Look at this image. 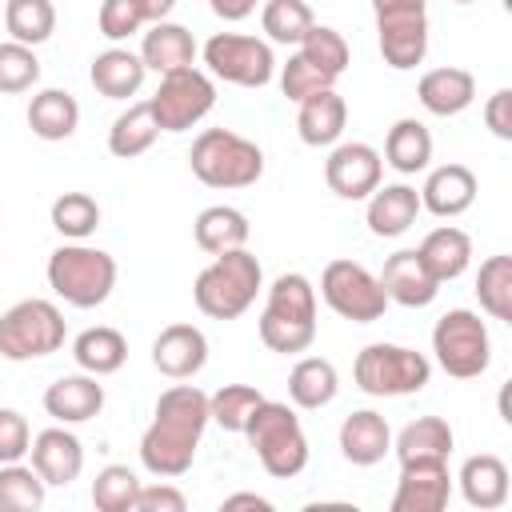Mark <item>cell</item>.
<instances>
[{
    "mask_svg": "<svg viewBox=\"0 0 512 512\" xmlns=\"http://www.w3.org/2000/svg\"><path fill=\"white\" fill-rule=\"evenodd\" d=\"M456 4H476V0H456Z\"/></svg>",
    "mask_w": 512,
    "mask_h": 512,
    "instance_id": "cell-53",
    "label": "cell"
},
{
    "mask_svg": "<svg viewBox=\"0 0 512 512\" xmlns=\"http://www.w3.org/2000/svg\"><path fill=\"white\" fill-rule=\"evenodd\" d=\"M248 232H252L248 228V216L240 208H232V204H212L192 224V236H196V244L208 256H220L228 248H244L248 244Z\"/></svg>",
    "mask_w": 512,
    "mask_h": 512,
    "instance_id": "cell-34",
    "label": "cell"
},
{
    "mask_svg": "<svg viewBox=\"0 0 512 512\" xmlns=\"http://www.w3.org/2000/svg\"><path fill=\"white\" fill-rule=\"evenodd\" d=\"M48 220L64 240H88L100 228V204L88 192H64L52 200Z\"/></svg>",
    "mask_w": 512,
    "mask_h": 512,
    "instance_id": "cell-38",
    "label": "cell"
},
{
    "mask_svg": "<svg viewBox=\"0 0 512 512\" xmlns=\"http://www.w3.org/2000/svg\"><path fill=\"white\" fill-rule=\"evenodd\" d=\"M344 124H348V104L336 88H324L296 104V132L308 148H332L344 136Z\"/></svg>",
    "mask_w": 512,
    "mask_h": 512,
    "instance_id": "cell-24",
    "label": "cell"
},
{
    "mask_svg": "<svg viewBox=\"0 0 512 512\" xmlns=\"http://www.w3.org/2000/svg\"><path fill=\"white\" fill-rule=\"evenodd\" d=\"M264 288V268L248 248H228L212 256L208 268H200L192 284V300L208 320H236L256 304V292Z\"/></svg>",
    "mask_w": 512,
    "mask_h": 512,
    "instance_id": "cell-3",
    "label": "cell"
},
{
    "mask_svg": "<svg viewBox=\"0 0 512 512\" xmlns=\"http://www.w3.org/2000/svg\"><path fill=\"white\" fill-rule=\"evenodd\" d=\"M136 492H140V480H136V472L128 464H108L92 480V504H96V512H132Z\"/></svg>",
    "mask_w": 512,
    "mask_h": 512,
    "instance_id": "cell-42",
    "label": "cell"
},
{
    "mask_svg": "<svg viewBox=\"0 0 512 512\" xmlns=\"http://www.w3.org/2000/svg\"><path fill=\"white\" fill-rule=\"evenodd\" d=\"M416 256L424 260V268L432 272L436 284H448V280L468 272V264H472V236L464 228H456V224H440V228H432L420 240Z\"/></svg>",
    "mask_w": 512,
    "mask_h": 512,
    "instance_id": "cell-28",
    "label": "cell"
},
{
    "mask_svg": "<svg viewBox=\"0 0 512 512\" xmlns=\"http://www.w3.org/2000/svg\"><path fill=\"white\" fill-rule=\"evenodd\" d=\"M188 168L208 188H248L264 176V152L232 128H204L188 148Z\"/></svg>",
    "mask_w": 512,
    "mask_h": 512,
    "instance_id": "cell-4",
    "label": "cell"
},
{
    "mask_svg": "<svg viewBox=\"0 0 512 512\" xmlns=\"http://www.w3.org/2000/svg\"><path fill=\"white\" fill-rule=\"evenodd\" d=\"M172 8H176V0H144L148 24H156V20H168V16H172Z\"/></svg>",
    "mask_w": 512,
    "mask_h": 512,
    "instance_id": "cell-52",
    "label": "cell"
},
{
    "mask_svg": "<svg viewBox=\"0 0 512 512\" xmlns=\"http://www.w3.org/2000/svg\"><path fill=\"white\" fill-rule=\"evenodd\" d=\"M452 444H456V436H452V424L444 416H416L412 424L400 428L392 452H396L400 464H408V460H448Z\"/></svg>",
    "mask_w": 512,
    "mask_h": 512,
    "instance_id": "cell-33",
    "label": "cell"
},
{
    "mask_svg": "<svg viewBox=\"0 0 512 512\" xmlns=\"http://www.w3.org/2000/svg\"><path fill=\"white\" fill-rule=\"evenodd\" d=\"M296 52H304L312 64H320V68H324V72H332L336 80L344 76L348 60H352L348 40H344L336 28H328V24H312V28L304 32V40L296 44Z\"/></svg>",
    "mask_w": 512,
    "mask_h": 512,
    "instance_id": "cell-43",
    "label": "cell"
},
{
    "mask_svg": "<svg viewBox=\"0 0 512 512\" xmlns=\"http://www.w3.org/2000/svg\"><path fill=\"white\" fill-rule=\"evenodd\" d=\"M352 380L368 396H416L432 380V360L404 344H368L356 352Z\"/></svg>",
    "mask_w": 512,
    "mask_h": 512,
    "instance_id": "cell-8",
    "label": "cell"
},
{
    "mask_svg": "<svg viewBox=\"0 0 512 512\" xmlns=\"http://www.w3.org/2000/svg\"><path fill=\"white\" fill-rule=\"evenodd\" d=\"M476 200V172L468 164H440L428 172L420 188V212H432L440 220H456Z\"/></svg>",
    "mask_w": 512,
    "mask_h": 512,
    "instance_id": "cell-19",
    "label": "cell"
},
{
    "mask_svg": "<svg viewBox=\"0 0 512 512\" xmlns=\"http://www.w3.org/2000/svg\"><path fill=\"white\" fill-rule=\"evenodd\" d=\"M416 216H420V192L412 184H384L368 196V208H364L368 232L380 240L404 236L416 224Z\"/></svg>",
    "mask_w": 512,
    "mask_h": 512,
    "instance_id": "cell-25",
    "label": "cell"
},
{
    "mask_svg": "<svg viewBox=\"0 0 512 512\" xmlns=\"http://www.w3.org/2000/svg\"><path fill=\"white\" fill-rule=\"evenodd\" d=\"M416 96H420L424 112H432V116H460L476 100V76L456 64L428 68L416 84Z\"/></svg>",
    "mask_w": 512,
    "mask_h": 512,
    "instance_id": "cell-23",
    "label": "cell"
},
{
    "mask_svg": "<svg viewBox=\"0 0 512 512\" xmlns=\"http://www.w3.org/2000/svg\"><path fill=\"white\" fill-rule=\"evenodd\" d=\"M72 360L80 364V372L112 376V372H120L124 360H128V340H124L120 328H108V324L84 328V332L72 340Z\"/></svg>",
    "mask_w": 512,
    "mask_h": 512,
    "instance_id": "cell-32",
    "label": "cell"
},
{
    "mask_svg": "<svg viewBox=\"0 0 512 512\" xmlns=\"http://www.w3.org/2000/svg\"><path fill=\"white\" fill-rule=\"evenodd\" d=\"M208 364V336L196 324H168L152 340V368L168 380H192Z\"/></svg>",
    "mask_w": 512,
    "mask_h": 512,
    "instance_id": "cell-16",
    "label": "cell"
},
{
    "mask_svg": "<svg viewBox=\"0 0 512 512\" xmlns=\"http://www.w3.org/2000/svg\"><path fill=\"white\" fill-rule=\"evenodd\" d=\"M208 4H212V12H216L220 20H228V24H236V20H244V16L256 12V0H208Z\"/></svg>",
    "mask_w": 512,
    "mask_h": 512,
    "instance_id": "cell-50",
    "label": "cell"
},
{
    "mask_svg": "<svg viewBox=\"0 0 512 512\" xmlns=\"http://www.w3.org/2000/svg\"><path fill=\"white\" fill-rule=\"evenodd\" d=\"M484 124L492 136L512 140V88H496L484 104Z\"/></svg>",
    "mask_w": 512,
    "mask_h": 512,
    "instance_id": "cell-49",
    "label": "cell"
},
{
    "mask_svg": "<svg viewBox=\"0 0 512 512\" xmlns=\"http://www.w3.org/2000/svg\"><path fill=\"white\" fill-rule=\"evenodd\" d=\"M80 124V104L64 88H40L28 100V128L40 140H68Z\"/></svg>",
    "mask_w": 512,
    "mask_h": 512,
    "instance_id": "cell-31",
    "label": "cell"
},
{
    "mask_svg": "<svg viewBox=\"0 0 512 512\" xmlns=\"http://www.w3.org/2000/svg\"><path fill=\"white\" fill-rule=\"evenodd\" d=\"M312 24L316 20H312L308 0H268L260 12V28L268 32L272 44H300Z\"/></svg>",
    "mask_w": 512,
    "mask_h": 512,
    "instance_id": "cell-41",
    "label": "cell"
},
{
    "mask_svg": "<svg viewBox=\"0 0 512 512\" xmlns=\"http://www.w3.org/2000/svg\"><path fill=\"white\" fill-rule=\"evenodd\" d=\"M28 456H32V468L40 472V480L48 488H64L84 472V444L76 432H68V424L36 432Z\"/></svg>",
    "mask_w": 512,
    "mask_h": 512,
    "instance_id": "cell-17",
    "label": "cell"
},
{
    "mask_svg": "<svg viewBox=\"0 0 512 512\" xmlns=\"http://www.w3.org/2000/svg\"><path fill=\"white\" fill-rule=\"evenodd\" d=\"M320 296L336 316H344L352 324H372L388 308L380 276H372L356 260H328L320 272Z\"/></svg>",
    "mask_w": 512,
    "mask_h": 512,
    "instance_id": "cell-13",
    "label": "cell"
},
{
    "mask_svg": "<svg viewBox=\"0 0 512 512\" xmlns=\"http://www.w3.org/2000/svg\"><path fill=\"white\" fill-rule=\"evenodd\" d=\"M248 444L256 448V460L268 476L276 480H292L308 468V436L300 428V416L284 404V400H260V408L252 412L248 428H244Z\"/></svg>",
    "mask_w": 512,
    "mask_h": 512,
    "instance_id": "cell-6",
    "label": "cell"
},
{
    "mask_svg": "<svg viewBox=\"0 0 512 512\" xmlns=\"http://www.w3.org/2000/svg\"><path fill=\"white\" fill-rule=\"evenodd\" d=\"M452 496L448 460H408L400 464L392 512H444Z\"/></svg>",
    "mask_w": 512,
    "mask_h": 512,
    "instance_id": "cell-15",
    "label": "cell"
},
{
    "mask_svg": "<svg viewBox=\"0 0 512 512\" xmlns=\"http://www.w3.org/2000/svg\"><path fill=\"white\" fill-rule=\"evenodd\" d=\"M144 76H148V68H144V60H140V52H128V48H120V44L96 52V56H92V68H88L92 88H96L100 96H108V100H128V96H136L140 84H144Z\"/></svg>",
    "mask_w": 512,
    "mask_h": 512,
    "instance_id": "cell-27",
    "label": "cell"
},
{
    "mask_svg": "<svg viewBox=\"0 0 512 512\" xmlns=\"http://www.w3.org/2000/svg\"><path fill=\"white\" fill-rule=\"evenodd\" d=\"M36 80H40L36 48L16 44V40H4V44H0V96L28 92Z\"/></svg>",
    "mask_w": 512,
    "mask_h": 512,
    "instance_id": "cell-45",
    "label": "cell"
},
{
    "mask_svg": "<svg viewBox=\"0 0 512 512\" xmlns=\"http://www.w3.org/2000/svg\"><path fill=\"white\" fill-rule=\"evenodd\" d=\"M48 288L72 308H100L116 288V260L104 248L68 240L48 256Z\"/></svg>",
    "mask_w": 512,
    "mask_h": 512,
    "instance_id": "cell-5",
    "label": "cell"
},
{
    "mask_svg": "<svg viewBox=\"0 0 512 512\" xmlns=\"http://www.w3.org/2000/svg\"><path fill=\"white\" fill-rule=\"evenodd\" d=\"M100 376L92 372H72V376H60L44 388V412L56 420V424H84L92 416H100L104 408V384H96Z\"/></svg>",
    "mask_w": 512,
    "mask_h": 512,
    "instance_id": "cell-20",
    "label": "cell"
},
{
    "mask_svg": "<svg viewBox=\"0 0 512 512\" xmlns=\"http://www.w3.org/2000/svg\"><path fill=\"white\" fill-rule=\"evenodd\" d=\"M428 160H432L428 124H420L416 116H400L384 136V164L396 168L400 176H416V172L428 168Z\"/></svg>",
    "mask_w": 512,
    "mask_h": 512,
    "instance_id": "cell-30",
    "label": "cell"
},
{
    "mask_svg": "<svg viewBox=\"0 0 512 512\" xmlns=\"http://www.w3.org/2000/svg\"><path fill=\"white\" fill-rule=\"evenodd\" d=\"M4 28L16 44H44L56 32V8L52 0H8L4 4Z\"/></svg>",
    "mask_w": 512,
    "mask_h": 512,
    "instance_id": "cell-36",
    "label": "cell"
},
{
    "mask_svg": "<svg viewBox=\"0 0 512 512\" xmlns=\"http://www.w3.org/2000/svg\"><path fill=\"white\" fill-rule=\"evenodd\" d=\"M140 60H144V68L156 72V76H168V72H176V68H192V60H196V40H192V32H188L184 24H176V20H156V24H148V32H144V40H140Z\"/></svg>",
    "mask_w": 512,
    "mask_h": 512,
    "instance_id": "cell-26",
    "label": "cell"
},
{
    "mask_svg": "<svg viewBox=\"0 0 512 512\" xmlns=\"http://www.w3.org/2000/svg\"><path fill=\"white\" fill-rule=\"evenodd\" d=\"M48 484L32 464H0V508L4 512H36L44 508Z\"/></svg>",
    "mask_w": 512,
    "mask_h": 512,
    "instance_id": "cell-40",
    "label": "cell"
},
{
    "mask_svg": "<svg viewBox=\"0 0 512 512\" xmlns=\"http://www.w3.org/2000/svg\"><path fill=\"white\" fill-rule=\"evenodd\" d=\"M184 508H188V500L172 484H140L136 504H132V512H184Z\"/></svg>",
    "mask_w": 512,
    "mask_h": 512,
    "instance_id": "cell-48",
    "label": "cell"
},
{
    "mask_svg": "<svg viewBox=\"0 0 512 512\" xmlns=\"http://www.w3.org/2000/svg\"><path fill=\"white\" fill-rule=\"evenodd\" d=\"M380 288H384L388 304H404V308H428L436 300V292H440V284L432 280V272L416 256V248H400V252H392L384 260Z\"/></svg>",
    "mask_w": 512,
    "mask_h": 512,
    "instance_id": "cell-18",
    "label": "cell"
},
{
    "mask_svg": "<svg viewBox=\"0 0 512 512\" xmlns=\"http://www.w3.org/2000/svg\"><path fill=\"white\" fill-rule=\"evenodd\" d=\"M96 24H100V36H104V40H112V44H116V40H128L132 32H140V28L148 24L144 0H104Z\"/></svg>",
    "mask_w": 512,
    "mask_h": 512,
    "instance_id": "cell-46",
    "label": "cell"
},
{
    "mask_svg": "<svg viewBox=\"0 0 512 512\" xmlns=\"http://www.w3.org/2000/svg\"><path fill=\"white\" fill-rule=\"evenodd\" d=\"M68 324L64 312L52 300H16L8 312H0V356L12 364L24 360H44L64 348Z\"/></svg>",
    "mask_w": 512,
    "mask_h": 512,
    "instance_id": "cell-7",
    "label": "cell"
},
{
    "mask_svg": "<svg viewBox=\"0 0 512 512\" xmlns=\"http://www.w3.org/2000/svg\"><path fill=\"white\" fill-rule=\"evenodd\" d=\"M32 448V432L28 420L16 408H0V464H16L24 460Z\"/></svg>",
    "mask_w": 512,
    "mask_h": 512,
    "instance_id": "cell-47",
    "label": "cell"
},
{
    "mask_svg": "<svg viewBox=\"0 0 512 512\" xmlns=\"http://www.w3.org/2000/svg\"><path fill=\"white\" fill-rule=\"evenodd\" d=\"M380 176H384V156L364 140L332 144L324 160V180L340 200H368L380 188Z\"/></svg>",
    "mask_w": 512,
    "mask_h": 512,
    "instance_id": "cell-14",
    "label": "cell"
},
{
    "mask_svg": "<svg viewBox=\"0 0 512 512\" xmlns=\"http://www.w3.org/2000/svg\"><path fill=\"white\" fill-rule=\"evenodd\" d=\"M476 300L492 320H512V256H488L476 272Z\"/></svg>",
    "mask_w": 512,
    "mask_h": 512,
    "instance_id": "cell-37",
    "label": "cell"
},
{
    "mask_svg": "<svg viewBox=\"0 0 512 512\" xmlns=\"http://www.w3.org/2000/svg\"><path fill=\"white\" fill-rule=\"evenodd\" d=\"M432 352H436V364L452 380H472L492 364L488 324L472 308H452L432 328Z\"/></svg>",
    "mask_w": 512,
    "mask_h": 512,
    "instance_id": "cell-9",
    "label": "cell"
},
{
    "mask_svg": "<svg viewBox=\"0 0 512 512\" xmlns=\"http://www.w3.org/2000/svg\"><path fill=\"white\" fill-rule=\"evenodd\" d=\"M204 428H208V392H200L196 384L164 388L152 424L140 436V464L160 480L184 476L196 460Z\"/></svg>",
    "mask_w": 512,
    "mask_h": 512,
    "instance_id": "cell-1",
    "label": "cell"
},
{
    "mask_svg": "<svg viewBox=\"0 0 512 512\" xmlns=\"http://www.w3.org/2000/svg\"><path fill=\"white\" fill-rule=\"evenodd\" d=\"M224 512H236V508H256V512H272V500L268 496H256V492H232V496H224V504H220Z\"/></svg>",
    "mask_w": 512,
    "mask_h": 512,
    "instance_id": "cell-51",
    "label": "cell"
},
{
    "mask_svg": "<svg viewBox=\"0 0 512 512\" xmlns=\"http://www.w3.org/2000/svg\"><path fill=\"white\" fill-rule=\"evenodd\" d=\"M260 340L280 356L308 352L316 340V288L304 272H280L260 312Z\"/></svg>",
    "mask_w": 512,
    "mask_h": 512,
    "instance_id": "cell-2",
    "label": "cell"
},
{
    "mask_svg": "<svg viewBox=\"0 0 512 512\" xmlns=\"http://www.w3.org/2000/svg\"><path fill=\"white\" fill-rule=\"evenodd\" d=\"M380 56L388 68L408 72L428 56V0H372Z\"/></svg>",
    "mask_w": 512,
    "mask_h": 512,
    "instance_id": "cell-10",
    "label": "cell"
},
{
    "mask_svg": "<svg viewBox=\"0 0 512 512\" xmlns=\"http://www.w3.org/2000/svg\"><path fill=\"white\" fill-rule=\"evenodd\" d=\"M340 452L356 468H372L392 452V428L376 408H356L340 424Z\"/></svg>",
    "mask_w": 512,
    "mask_h": 512,
    "instance_id": "cell-21",
    "label": "cell"
},
{
    "mask_svg": "<svg viewBox=\"0 0 512 512\" xmlns=\"http://www.w3.org/2000/svg\"><path fill=\"white\" fill-rule=\"evenodd\" d=\"M324 88H336V76L324 72L320 64H312L304 52H292L288 64L280 68V92H284L292 104H300V100H308V96H316V92H324Z\"/></svg>",
    "mask_w": 512,
    "mask_h": 512,
    "instance_id": "cell-44",
    "label": "cell"
},
{
    "mask_svg": "<svg viewBox=\"0 0 512 512\" xmlns=\"http://www.w3.org/2000/svg\"><path fill=\"white\" fill-rule=\"evenodd\" d=\"M204 64H208V76L236 88H264L276 76L272 44L244 32H216L204 44Z\"/></svg>",
    "mask_w": 512,
    "mask_h": 512,
    "instance_id": "cell-12",
    "label": "cell"
},
{
    "mask_svg": "<svg viewBox=\"0 0 512 512\" xmlns=\"http://www.w3.org/2000/svg\"><path fill=\"white\" fill-rule=\"evenodd\" d=\"M264 392H256L252 384H224L208 396V420L220 424L224 432H244L252 412L260 408Z\"/></svg>",
    "mask_w": 512,
    "mask_h": 512,
    "instance_id": "cell-39",
    "label": "cell"
},
{
    "mask_svg": "<svg viewBox=\"0 0 512 512\" xmlns=\"http://www.w3.org/2000/svg\"><path fill=\"white\" fill-rule=\"evenodd\" d=\"M156 136H160V128H156V120H152V108H148V100H140V104H128V108L112 120V128H108V152H112L116 160L144 156V152L156 144Z\"/></svg>",
    "mask_w": 512,
    "mask_h": 512,
    "instance_id": "cell-35",
    "label": "cell"
},
{
    "mask_svg": "<svg viewBox=\"0 0 512 512\" xmlns=\"http://www.w3.org/2000/svg\"><path fill=\"white\" fill-rule=\"evenodd\" d=\"M340 392V376H336V364L324 360V356H300L288 372V400L304 412H316L324 404H332Z\"/></svg>",
    "mask_w": 512,
    "mask_h": 512,
    "instance_id": "cell-29",
    "label": "cell"
},
{
    "mask_svg": "<svg viewBox=\"0 0 512 512\" xmlns=\"http://www.w3.org/2000/svg\"><path fill=\"white\" fill-rule=\"evenodd\" d=\"M460 492L472 508L480 512H496L508 504V492H512V480H508V464L492 452H476L460 464Z\"/></svg>",
    "mask_w": 512,
    "mask_h": 512,
    "instance_id": "cell-22",
    "label": "cell"
},
{
    "mask_svg": "<svg viewBox=\"0 0 512 512\" xmlns=\"http://www.w3.org/2000/svg\"><path fill=\"white\" fill-rule=\"evenodd\" d=\"M212 104H216V84L200 68H176L160 76V88L148 96V108L160 132H188L212 112Z\"/></svg>",
    "mask_w": 512,
    "mask_h": 512,
    "instance_id": "cell-11",
    "label": "cell"
}]
</instances>
